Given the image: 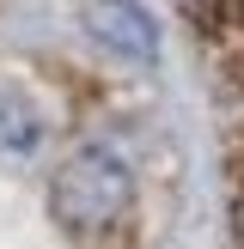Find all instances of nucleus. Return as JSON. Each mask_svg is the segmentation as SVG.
Returning <instances> with one entry per match:
<instances>
[{"label":"nucleus","instance_id":"nucleus-1","mask_svg":"<svg viewBox=\"0 0 244 249\" xmlns=\"http://www.w3.org/2000/svg\"><path fill=\"white\" fill-rule=\"evenodd\" d=\"M49 219L73 243H104L134 219V164L110 140H80L49 170Z\"/></svg>","mask_w":244,"mask_h":249},{"label":"nucleus","instance_id":"nucleus-4","mask_svg":"<svg viewBox=\"0 0 244 249\" xmlns=\"http://www.w3.org/2000/svg\"><path fill=\"white\" fill-rule=\"evenodd\" d=\"M232 6H238V0H177V12L195 24V36H202V43L220 31V24H226V12H232Z\"/></svg>","mask_w":244,"mask_h":249},{"label":"nucleus","instance_id":"nucleus-2","mask_svg":"<svg viewBox=\"0 0 244 249\" xmlns=\"http://www.w3.org/2000/svg\"><path fill=\"white\" fill-rule=\"evenodd\" d=\"M80 31L98 55L122 67H159V49H165V31L141 0H80Z\"/></svg>","mask_w":244,"mask_h":249},{"label":"nucleus","instance_id":"nucleus-3","mask_svg":"<svg viewBox=\"0 0 244 249\" xmlns=\"http://www.w3.org/2000/svg\"><path fill=\"white\" fill-rule=\"evenodd\" d=\"M43 140H49V122H43V109H37V97L6 79L0 85V158H6V164H31V158L43 152Z\"/></svg>","mask_w":244,"mask_h":249}]
</instances>
